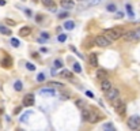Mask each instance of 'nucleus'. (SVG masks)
Returning <instances> with one entry per match:
<instances>
[{"mask_svg":"<svg viewBox=\"0 0 140 131\" xmlns=\"http://www.w3.org/2000/svg\"><path fill=\"white\" fill-rule=\"evenodd\" d=\"M122 33H124V30L121 29V27H113V29H106L105 30V35L109 40H111V41L122 37Z\"/></svg>","mask_w":140,"mask_h":131,"instance_id":"obj_1","label":"nucleus"},{"mask_svg":"<svg viewBox=\"0 0 140 131\" xmlns=\"http://www.w3.org/2000/svg\"><path fill=\"white\" fill-rule=\"evenodd\" d=\"M82 116H83V119H85V120H87L89 123H95V122H98L99 115H98L97 112H91V111L83 108V111H82Z\"/></svg>","mask_w":140,"mask_h":131,"instance_id":"obj_2","label":"nucleus"},{"mask_svg":"<svg viewBox=\"0 0 140 131\" xmlns=\"http://www.w3.org/2000/svg\"><path fill=\"white\" fill-rule=\"evenodd\" d=\"M127 124H128V127H129L131 130H137L140 127V116H137V115L131 116L129 119H128Z\"/></svg>","mask_w":140,"mask_h":131,"instance_id":"obj_3","label":"nucleus"},{"mask_svg":"<svg viewBox=\"0 0 140 131\" xmlns=\"http://www.w3.org/2000/svg\"><path fill=\"white\" fill-rule=\"evenodd\" d=\"M95 44H97L98 46H109L111 44V40H109L106 37V35H97L95 37Z\"/></svg>","mask_w":140,"mask_h":131,"instance_id":"obj_4","label":"nucleus"},{"mask_svg":"<svg viewBox=\"0 0 140 131\" xmlns=\"http://www.w3.org/2000/svg\"><path fill=\"white\" fill-rule=\"evenodd\" d=\"M106 98L109 101H111V100H114V98H117L118 97V94H120V92H118V89H116V87H113L111 86L109 90H106Z\"/></svg>","mask_w":140,"mask_h":131,"instance_id":"obj_5","label":"nucleus"},{"mask_svg":"<svg viewBox=\"0 0 140 131\" xmlns=\"http://www.w3.org/2000/svg\"><path fill=\"white\" fill-rule=\"evenodd\" d=\"M34 94H26L23 97V106H33L34 105Z\"/></svg>","mask_w":140,"mask_h":131,"instance_id":"obj_6","label":"nucleus"},{"mask_svg":"<svg viewBox=\"0 0 140 131\" xmlns=\"http://www.w3.org/2000/svg\"><path fill=\"white\" fill-rule=\"evenodd\" d=\"M39 94L41 96H49V97H52V96H54L56 94V92H54V89L53 87H45V89H42V90H39Z\"/></svg>","mask_w":140,"mask_h":131,"instance_id":"obj_7","label":"nucleus"},{"mask_svg":"<svg viewBox=\"0 0 140 131\" xmlns=\"http://www.w3.org/2000/svg\"><path fill=\"white\" fill-rule=\"evenodd\" d=\"M60 6L63 7V8H74V6H75V2L74 0H61L60 2Z\"/></svg>","mask_w":140,"mask_h":131,"instance_id":"obj_8","label":"nucleus"},{"mask_svg":"<svg viewBox=\"0 0 140 131\" xmlns=\"http://www.w3.org/2000/svg\"><path fill=\"white\" fill-rule=\"evenodd\" d=\"M0 64L4 67V68H10V67L12 66V60H11L10 56H4L2 59V62H0Z\"/></svg>","mask_w":140,"mask_h":131,"instance_id":"obj_9","label":"nucleus"},{"mask_svg":"<svg viewBox=\"0 0 140 131\" xmlns=\"http://www.w3.org/2000/svg\"><path fill=\"white\" fill-rule=\"evenodd\" d=\"M124 104H125V102H124V100L122 98H114V100H111V105H113V108L114 109H118L120 106H122Z\"/></svg>","mask_w":140,"mask_h":131,"instance_id":"obj_10","label":"nucleus"},{"mask_svg":"<svg viewBox=\"0 0 140 131\" xmlns=\"http://www.w3.org/2000/svg\"><path fill=\"white\" fill-rule=\"evenodd\" d=\"M95 77H97L98 79H101V81L106 79V78H107V73H106V70H103V68H98V70H97V74H95Z\"/></svg>","mask_w":140,"mask_h":131,"instance_id":"obj_11","label":"nucleus"},{"mask_svg":"<svg viewBox=\"0 0 140 131\" xmlns=\"http://www.w3.org/2000/svg\"><path fill=\"white\" fill-rule=\"evenodd\" d=\"M30 31H31V29H30L29 26H23V27H21V29H19V35L26 37V35L30 34Z\"/></svg>","mask_w":140,"mask_h":131,"instance_id":"obj_12","label":"nucleus"},{"mask_svg":"<svg viewBox=\"0 0 140 131\" xmlns=\"http://www.w3.org/2000/svg\"><path fill=\"white\" fill-rule=\"evenodd\" d=\"M89 59H90V64L93 67H97L98 66V59H97V55L95 53H90L89 55Z\"/></svg>","mask_w":140,"mask_h":131,"instance_id":"obj_13","label":"nucleus"},{"mask_svg":"<svg viewBox=\"0 0 140 131\" xmlns=\"http://www.w3.org/2000/svg\"><path fill=\"white\" fill-rule=\"evenodd\" d=\"M111 87V83H110V81H107V79H103L102 81V83H101V89L103 90V92H106V90H109Z\"/></svg>","mask_w":140,"mask_h":131,"instance_id":"obj_14","label":"nucleus"},{"mask_svg":"<svg viewBox=\"0 0 140 131\" xmlns=\"http://www.w3.org/2000/svg\"><path fill=\"white\" fill-rule=\"evenodd\" d=\"M60 75H61V77H64V78H68V79H71L74 77V74L71 73L69 70H65V68H63L61 71H60Z\"/></svg>","mask_w":140,"mask_h":131,"instance_id":"obj_15","label":"nucleus"},{"mask_svg":"<svg viewBox=\"0 0 140 131\" xmlns=\"http://www.w3.org/2000/svg\"><path fill=\"white\" fill-rule=\"evenodd\" d=\"M0 33L4 34V35H11V34H12V31H11L8 27H6L4 25H0Z\"/></svg>","mask_w":140,"mask_h":131,"instance_id":"obj_16","label":"nucleus"},{"mask_svg":"<svg viewBox=\"0 0 140 131\" xmlns=\"http://www.w3.org/2000/svg\"><path fill=\"white\" fill-rule=\"evenodd\" d=\"M137 41H140V27L133 30V42H137Z\"/></svg>","mask_w":140,"mask_h":131,"instance_id":"obj_17","label":"nucleus"},{"mask_svg":"<svg viewBox=\"0 0 140 131\" xmlns=\"http://www.w3.org/2000/svg\"><path fill=\"white\" fill-rule=\"evenodd\" d=\"M64 27H65L67 30H72L74 27H75V23L72 21H67L65 23H64Z\"/></svg>","mask_w":140,"mask_h":131,"instance_id":"obj_18","label":"nucleus"},{"mask_svg":"<svg viewBox=\"0 0 140 131\" xmlns=\"http://www.w3.org/2000/svg\"><path fill=\"white\" fill-rule=\"evenodd\" d=\"M14 89L17 90V92H21V90L23 89V85H22V82L21 81H17L14 83Z\"/></svg>","mask_w":140,"mask_h":131,"instance_id":"obj_19","label":"nucleus"},{"mask_svg":"<svg viewBox=\"0 0 140 131\" xmlns=\"http://www.w3.org/2000/svg\"><path fill=\"white\" fill-rule=\"evenodd\" d=\"M74 71H75L76 74H80V73H82V67H80V64H79L78 62L74 63Z\"/></svg>","mask_w":140,"mask_h":131,"instance_id":"obj_20","label":"nucleus"},{"mask_svg":"<svg viewBox=\"0 0 140 131\" xmlns=\"http://www.w3.org/2000/svg\"><path fill=\"white\" fill-rule=\"evenodd\" d=\"M48 86H50V87H64L63 83H60V82H54V81H52L48 83Z\"/></svg>","mask_w":140,"mask_h":131,"instance_id":"obj_21","label":"nucleus"},{"mask_svg":"<svg viewBox=\"0 0 140 131\" xmlns=\"http://www.w3.org/2000/svg\"><path fill=\"white\" fill-rule=\"evenodd\" d=\"M53 67L54 68H63V62L60 59H56L54 63H53Z\"/></svg>","mask_w":140,"mask_h":131,"instance_id":"obj_22","label":"nucleus"},{"mask_svg":"<svg viewBox=\"0 0 140 131\" xmlns=\"http://www.w3.org/2000/svg\"><path fill=\"white\" fill-rule=\"evenodd\" d=\"M41 3H42V4L45 6V7H52V6L54 4L53 0H41Z\"/></svg>","mask_w":140,"mask_h":131,"instance_id":"obj_23","label":"nucleus"},{"mask_svg":"<svg viewBox=\"0 0 140 131\" xmlns=\"http://www.w3.org/2000/svg\"><path fill=\"white\" fill-rule=\"evenodd\" d=\"M11 45H12L14 48H18V46L21 45V42H19L18 38H11Z\"/></svg>","mask_w":140,"mask_h":131,"instance_id":"obj_24","label":"nucleus"},{"mask_svg":"<svg viewBox=\"0 0 140 131\" xmlns=\"http://www.w3.org/2000/svg\"><path fill=\"white\" fill-rule=\"evenodd\" d=\"M106 10L110 11V13H114V11H117V7H116L114 4H107L106 6Z\"/></svg>","mask_w":140,"mask_h":131,"instance_id":"obj_25","label":"nucleus"},{"mask_svg":"<svg viewBox=\"0 0 140 131\" xmlns=\"http://www.w3.org/2000/svg\"><path fill=\"white\" fill-rule=\"evenodd\" d=\"M127 11H128V14H129V17H131V18H133V17H135V14H133V11H132L131 4H127Z\"/></svg>","mask_w":140,"mask_h":131,"instance_id":"obj_26","label":"nucleus"},{"mask_svg":"<svg viewBox=\"0 0 140 131\" xmlns=\"http://www.w3.org/2000/svg\"><path fill=\"white\" fill-rule=\"evenodd\" d=\"M103 128H105V130H111V131H113V130H114V126L111 124V123H106V124H103Z\"/></svg>","mask_w":140,"mask_h":131,"instance_id":"obj_27","label":"nucleus"},{"mask_svg":"<svg viewBox=\"0 0 140 131\" xmlns=\"http://www.w3.org/2000/svg\"><path fill=\"white\" fill-rule=\"evenodd\" d=\"M26 68L29 70V71H34L35 70V66L31 64V63H26Z\"/></svg>","mask_w":140,"mask_h":131,"instance_id":"obj_28","label":"nucleus"},{"mask_svg":"<svg viewBox=\"0 0 140 131\" xmlns=\"http://www.w3.org/2000/svg\"><path fill=\"white\" fill-rule=\"evenodd\" d=\"M37 81L38 82H44V81H45V75H44V74H38L37 75Z\"/></svg>","mask_w":140,"mask_h":131,"instance_id":"obj_29","label":"nucleus"},{"mask_svg":"<svg viewBox=\"0 0 140 131\" xmlns=\"http://www.w3.org/2000/svg\"><path fill=\"white\" fill-rule=\"evenodd\" d=\"M65 40H67V34H60L59 35V41L60 42H64Z\"/></svg>","mask_w":140,"mask_h":131,"instance_id":"obj_30","label":"nucleus"},{"mask_svg":"<svg viewBox=\"0 0 140 131\" xmlns=\"http://www.w3.org/2000/svg\"><path fill=\"white\" fill-rule=\"evenodd\" d=\"M76 105L79 106V108H82V109L85 108V102H83L82 100H76Z\"/></svg>","mask_w":140,"mask_h":131,"instance_id":"obj_31","label":"nucleus"},{"mask_svg":"<svg viewBox=\"0 0 140 131\" xmlns=\"http://www.w3.org/2000/svg\"><path fill=\"white\" fill-rule=\"evenodd\" d=\"M30 116V112H26L25 115H23V116L21 117V122H26L27 120V117H29Z\"/></svg>","mask_w":140,"mask_h":131,"instance_id":"obj_32","label":"nucleus"},{"mask_svg":"<svg viewBox=\"0 0 140 131\" xmlns=\"http://www.w3.org/2000/svg\"><path fill=\"white\" fill-rule=\"evenodd\" d=\"M6 22H7V25H10V26H15V22L12 19H6Z\"/></svg>","mask_w":140,"mask_h":131,"instance_id":"obj_33","label":"nucleus"},{"mask_svg":"<svg viewBox=\"0 0 140 131\" xmlns=\"http://www.w3.org/2000/svg\"><path fill=\"white\" fill-rule=\"evenodd\" d=\"M41 35H42V38H44V40H48V38H49V34H48L46 31H44V33H41Z\"/></svg>","mask_w":140,"mask_h":131,"instance_id":"obj_34","label":"nucleus"},{"mask_svg":"<svg viewBox=\"0 0 140 131\" xmlns=\"http://www.w3.org/2000/svg\"><path fill=\"white\" fill-rule=\"evenodd\" d=\"M25 13H26V15H27V17H31V15H33V13H31V10H29V8H26V10H25Z\"/></svg>","mask_w":140,"mask_h":131,"instance_id":"obj_35","label":"nucleus"},{"mask_svg":"<svg viewBox=\"0 0 140 131\" xmlns=\"http://www.w3.org/2000/svg\"><path fill=\"white\" fill-rule=\"evenodd\" d=\"M21 111H22V106H18V108H15V111H14V113H15V115H18L19 112H21Z\"/></svg>","mask_w":140,"mask_h":131,"instance_id":"obj_36","label":"nucleus"},{"mask_svg":"<svg viewBox=\"0 0 140 131\" xmlns=\"http://www.w3.org/2000/svg\"><path fill=\"white\" fill-rule=\"evenodd\" d=\"M65 17H68V14H67V13H61V14H59V18H65Z\"/></svg>","mask_w":140,"mask_h":131,"instance_id":"obj_37","label":"nucleus"},{"mask_svg":"<svg viewBox=\"0 0 140 131\" xmlns=\"http://www.w3.org/2000/svg\"><path fill=\"white\" fill-rule=\"evenodd\" d=\"M86 96H89V97H91V98H94V94L91 93V92H86Z\"/></svg>","mask_w":140,"mask_h":131,"instance_id":"obj_38","label":"nucleus"},{"mask_svg":"<svg viewBox=\"0 0 140 131\" xmlns=\"http://www.w3.org/2000/svg\"><path fill=\"white\" fill-rule=\"evenodd\" d=\"M61 100H68V94H61Z\"/></svg>","mask_w":140,"mask_h":131,"instance_id":"obj_39","label":"nucleus"},{"mask_svg":"<svg viewBox=\"0 0 140 131\" xmlns=\"http://www.w3.org/2000/svg\"><path fill=\"white\" fill-rule=\"evenodd\" d=\"M122 17H124L122 13H117V18H122Z\"/></svg>","mask_w":140,"mask_h":131,"instance_id":"obj_40","label":"nucleus"},{"mask_svg":"<svg viewBox=\"0 0 140 131\" xmlns=\"http://www.w3.org/2000/svg\"><path fill=\"white\" fill-rule=\"evenodd\" d=\"M0 6H6V0H0Z\"/></svg>","mask_w":140,"mask_h":131,"instance_id":"obj_41","label":"nucleus"},{"mask_svg":"<svg viewBox=\"0 0 140 131\" xmlns=\"http://www.w3.org/2000/svg\"><path fill=\"white\" fill-rule=\"evenodd\" d=\"M41 19H42V17H41V15H37V21L39 22V21H41Z\"/></svg>","mask_w":140,"mask_h":131,"instance_id":"obj_42","label":"nucleus"},{"mask_svg":"<svg viewBox=\"0 0 140 131\" xmlns=\"http://www.w3.org/2000/svg\"><path fill=\"white\" fill-rule=\"evenodd\" d=\"M2 112H3V111H2V109H0V113H2Z\"/></svg>","mask_w":140,"mask_h":131,"instance_id":"obj_43","label":"nucleus"},{"mask_svg":"<svg viewBox=\"0 0 140 131\" xmlns=\"http://www.w3.org/2000/svg\"><path fill=\"white\" fill-rule=\"evenodd\" d=\"M80 2H82V0H80Z\"/></svg>","mask_w":140,"mask_h":131,"instance_id":"obj_44","label":"nucleus"}]
</instances>
